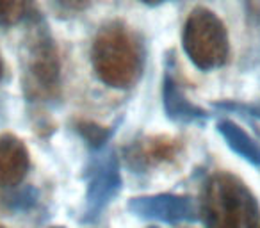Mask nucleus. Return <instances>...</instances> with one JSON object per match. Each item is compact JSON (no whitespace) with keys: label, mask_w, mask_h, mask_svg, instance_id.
<instances>
[{"label":"nucleus","mask_w":260,"mask_h":228,"mask_svg":"<svg viewBox=\"0 0 260 228\" xmlns=\"http://www.w3.org/2000/svg\"><path fill=\"white\" fill-rule=\"evenodd\" d=\"M203 212L209 228H255L258 221L255 198L237 178L228 175L210 180Z\"/></svg>","instance_id":"nucleus-1"},{"label":"nucleus","mask_w":260,"mask_h":228,"mask_svg":"<svg viewBox=\"0 0 260 228\" xmlns=\"http://www.w3.org/2000/svg\"><path fill=\"white\" fill-rule=\"evenodd\" d=\"M93 66L112 87H128L139 75L141 57L132 38L121 27H107L93 47Z\"/></svg>","instance_id":"nucleus-2"},{"label":"nucleus","mask_w":260,"mask_h":228,"mask_svg":"<svg viewBox=\"0 0 260 228\" xmlns=\"http://www.w3.org/2000/svg\"><path fill=\"white\" fill-rule=\"evenodd\" d=\"M184 48L200 70L221 66L228 55V36L223 22L209 9H194L185 23Z\"/></svg>","instance_id":"nucleus-3"},{"label":"nucleus","mask_w":260,"mask_h":228,"mask_svg":"<svg viewBox=\"0 0 260 228\" xmlns=\"http://www.w3.org/2000/svg\"><path fill=\"white\" fill-rule=\"evenodd\" d=\"M128 209L141 217L168 221V223H177V221L194 217L192 202L184 196L159 194L146 196V198H134L128 203Z\"/></svg>","instance_id":"nucleus-4"},{"label":"nucleus","mask_w":260,"mask_h":228,"mask_svg":"<svg viewBox=\"0 0 260 228\" xmlns=\"http://www.w3.org/2000/svg\"><path fill=\"white\" fill-rule=\"evenodd\" d=\"M29 168V155L25 146L13 136H0V185H16Z\"/></svg>","instance_id":"nucleus-5"},{"label":"nucleus","mask_w":260,"mask_h":228,"mask_svg":"<svg viewBox=\"0 0 260 228\" xmlns=\"http://www.w3.org/2000/svg\"><path fill=\"white\" fill-rule=\"evenodd\" d=\"M29 70L32 79L36 80V84L40 87H43L45 91L57 86V77H59L57 55H55L54 47H52L48 40L38 41V45L32 48Z\"/></svg>","instance_id":"nucleus-6"},{"label":"nucleus","mask_w":260,"mask_h":228,"mask_svg":"<svg viewBox=\"0 0 260 228\" xmlns=\"http://www.w3.org/2000/svg\"><path fill=\"white\" fill-rule=\"evenodd\" d=\"M119 185V177L118 170H116L114 160H111V164L102 166V170L94 175L93 182L89 185V205L91 210H98L104 203H107V200L114 194V191Z\"/></svg>","instance_id":"nucleus-7"},{"label":"nucleus","mask_w":260,"mask_h":228,"mask_svg":"<svg viewBox=\"0 0 260 228\" xmlns=\"http://www.w3.org/2000/svg\"><path fill=\"white\" fill-rule=\"evenodd\" d=\"M219 132L226 139L228 146L232 150H235L244 159L251 160L253 164H260V146L241 127H237L232 121H223L219 125Z\"/></svg>","instance_id":"nucleus-8"},{"label":"nucleus","mask_w":260,"mask_h":228,"mask_svg":"<svg viewBox=\"0 0 260 228\" xmlns=\"http://www.w3.org/2000/svg\"><path fill=\"white\" fill-rule=\"evenodd\" d=\"M164 105H166L168 114L171 118H177V120H191V118L203 116V112L198 107L189 104L182 96V93L171 79H166V82H164Z\"/></svg>","instance_id":"nucleus-9"},{"label":"nucleus","mask_w":260,"mask_h":228,"mask_svg":"<svg viewBox=\"0 0 260 228\" xmlns=\"http://www.w3.org/2000/svg\"><path fill=\"white\" fill-rule=\"evenodd\" d=\"M30 9L32 0H0V25H16L29 16Z\"/></svg>","instance_id":"nucleus-10"},{"label":"nucleus","mask_w":260,"mask_h":228,"mask_svg":"<svg viewBox=\"0 0 260 228\" xmlns=\"http://www.w3.org/2000/svg\"><path fill=\"white\" fill-rule=\"evenodd\" d=\"M79 132L82 134V138L86 139L89 145L93 146H100L102 143L107 139V131L104 127H98L94 123H89V121H84V123H79Z\"/></svg>","instance_id":"nucleus-11"},{"label":"nucleus","mask_w":260,"mask_h":228,"mask_svg":"<svg viewBox=\"0 0 260 228\" xmlns=\"http://www.w3.org/2000/svg\"><path fill=\"white\" fill-rule=\"evenodd\" d=\"M57 2H61L62 6L72 8V9H82L91 4V0H57Z\"/></svg>","instance_id":"nucleus-12"},{"label":"nucleus","mask_w":260,"mask_h":228,"mask_svg":"<svg viewBox=\"0 0 260 228\" xmlns=\"http://www.w3.org/2000/svg\"><path fill=\"white\" fill-rule=\"evenodd\" d=\"M143 2H150V4H153V2H160V0H143Z\"/></svg>","instance_id":"nucleus-13"},{"label":"nucleus","mask_w":260,"mask_h":228,"mask_svg":"<svg viewBox=\"0 0 260 228\" xmlns=\"http://www.w3.org/2000/svg\"><path fill=\"white\" fill-rule=\"evenodd\" d=\"M0 77H2V59H0Z\"/></svg>","instance_id":"nucleus-14"}]
</instances>
